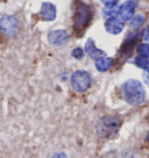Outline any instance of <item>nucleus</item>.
I'll list each match as a JSON object with an SVG mask.
<instances>
[{"label": "nucleus", "mask_w": 149, "mask_h": 158, "mask_svg": "<svg viewBox=\"0 0 149 158\" xmlns=\"http://www.w3.org/2000/svg\"><path fill=\"white\" fill-rule=\"evenodd\" d=\"M122 97L132 106H138L142 104L146 99V91L142 83L136 79H129L121 86Z\"/></svg>", "instance_id": "obj_1"}, {"label": "nucleus", "mask_w": 149, "mask_h": 158, "mask_svg": "<svg viewBox=\"0 0 149 158\" xmlns=\"http://www.w3.org/2000/svg\"><path fill=\"white\" fill-rule=\"evenodd\" d=\"M120 128V120L115 116H104L97 122L96 130L101 138H111L118 133Z\"/></svg>", "instance_id": "obj_2"}, {"label": "nucleus", "mask_w": 149, "mask_h": 158, "mask_svg": "<svg viewBox=\"0 0 149 158\" xmlns=\"http://www.w3.org/2000/svg\"><path fill=\"white\" fill-rule=\"evenodd\" d=\"M91 20V10L85 2L80 0H76L74 15V29L76 31L83 30L89 25Z\"/></svg>", "instance_id": "obj_3"}, {"label": "nucleus", "mask_w": 149, "mask_h": 158, "mask_svg": "<svg viewBox=\"0 0 149 158\" xmlns=\"http://www.w3.org/2000/svg\"><path fill=\"white\" fill-rule=\"evenodd\" d=\"M70 83H71V87L76 92L82 93V92H85L91 86V77H90L89 72L78 70L71 74Z\"/></svg>", "instance_id": "obj_4"}, {"label": "nucleus", "mask_w": 149, "mask_h": 158, "mask_svg": "<svg viewBox=\"0 0 149 158\" xmlns=\"http://www.w3.org/2000/svg\"><path fill=\"white\" fill-rule=\"evenodd\" d=\"M19 20L13 15H5L0 19V31L7 37H13L19 31Z\"/></svg>", "instance_id": "obj_5"}, {"label": "nucleus", "mask_w": 149, "mask_h": 158, "mask_svg": "<svg viewBox=\"0 0 149 158\" xmlns=\"http://www.w3.org/2000/svg\"><path fill=\"white\" fill-rule=\"evenodd\" d=\"M134 13H135V4L133 0H128V1L124 2L119 7V10H118V16L124 22L125 21L132 20V18L134 16Z\"/></svg>", "instance_id": "obj_6"}, {"label": "nucleus", "mask_w": 149, "mask_h": 158, "mask_svg": "<svg viewBox=\"0 0 149 158\" xmlns=\"http://www.w3.org/2000/svg\"><path fill=\"white\" fill-rule=\"evenodd\" d=\"M124 21L120 18H117V16L109 18V19L106 20V22H105V29L107 30L109 34L113 35L120 34L124 30Z\"/></svg>", "instance_id": "obj_7"}, {"label": "nucleus", "mask_w": 149, "mask_h": 158, "mask_svg": "<svg viewBox=\"0 0 149 158\" xmlns=\"http://www.w3.org/2000/svg\"><path fill=\"white\" fill-rule=\"evenodd\" d=\"M48 41L51 45H63L66 43L68 41V34L65 30L58 29V30H53L48 34Z\"/></svg>", "instance_id": "obj_8"}, {"label": "nucleus", "mask_w": 149, "mask_h": 158, "mask_svg": "<svg viewBox=\"0 0 149 158\" xmlns=\"http://www.w3.org/2000/svg\"><path fill=\"white\" fill-rule=\"evenodd\" d=\"M40 15L45 21H53V20H55L56 15H57L56 6L53 5L51 2H43L42 6H41Z\"/></svg>", "instance_id": "obj_9"}, {"label": "nucleus", "mask_w": 149, "mask_h": 158, "mask_svg": "<svg viewBox=\"0 0 149 158\" xmlns=\"http://www.w3.org/2000/svg\"><path fill=\"white\" fill-rule=\"evenodd\" d=\"M84 49H85V52L93 59H98V58H100V57H104L105 56V52L103 50L98 49V48L96 47L95 41L92 39H89L86 41Z\"/></svg>", "instance_id": "obj_10"}, {"label": "nucleus", "mask_w": 149, "mask_h": 158, "mask_svg": "<svg viewBox=\"0 0 149 158\" xmlns=\"http://www.w3.org/2000/svg\"><path fill=\"white\" fill-rule=\"evenodd\" d=\"M113 65V59L109 57H100L96 59V68L100 72H105L107 70L111 69V66Z\"/></svg>", "instance_id": "obj_11"}, {"label": "nucleus", "mask_w": 149, "mask_h": 158, "mask_svg": "<svg viewBox=\"0 0 149 158\" xmlns=\"http://www.w3.org/2000/svg\"><path fill=\"white\" fill-rule=\"evenodd\" d=\"M135 64L139 66L140 69L149 70V60L148 57H143V56H139L135 58Z\"/></svg>", "instance_id": "obj_12"}, {"label": "nucleus", "mask_w": 149, "mask_h": 158, "mask_svg": "<svg viewBox=\"0 0 149 158\" xmlns=\"http://www.w3.org/2000/svg\"><path fill=\"white\" fill-rule=\"evenodd\" d=\"M138 54H139V56L149 57V45L146 44V43L139 44V47H138Z\"/></svg>", "instance_id": "obj_13"}, {"label": "nucleus", "mask_w": 149, "mask_h": 158, "mask_svg": "<svg viewBox=\"0 0 149 158\" xmlns=\"http://www.w3.org/2000/svg\"><path fill=\"white\" fill-rule=\"evenodd\" d=\"M143 22V16H141V15H135V18L132 20V22H130V26H132V28H138L141 26V23Z\"/></svg>", "instance_id": "obj_14"}, {"label": "nucleus", "mask_w": 149, "mask_h": 158, "mask_svg": "<svg viewBox=\"0 0 149 158\" xmlns=\"http://www.w3.org/2000/svg\"><path fill=\"white\" fill-rule=\"evenodd\" d=\"M72 57H74L76 59H82L84 57V51L80 49V48H76L72 50Z\"/></svg>", "instance_id": "obj_15"}, {"label": "nucleus", "mask_w": 149, "mask_h": 158, "mask_svg": "<svg viewBox=\"0 0 149 158\" xmlns=\"http://www.w3.org/2000/svg\"><path fill=\"white\" fill-rule=\"evenodd\" d=\"M103 1V4H104L105 7H107V8H112V7H114L117 5V2L119 1V0H101Z\"/></svg>", "instance_id": "obj_16"}, {"label": "nucleus", "mask_w": 149, "mask_h": 158, "mask_svg": "<svg viewBox=\"0 0 149 158\" xmlns=\"http://www.w3.org/2000/svg\"><path fill=\"white\" fill-rule=\"evenodd\" d=\"M143 40L147 41V42H149V28H147L146 31L143 33Z\"/></svg>", "instance_id": "obj_17"}, {"label": "nucleus", "mask_w": 149, "mask_h": 158, "mask_svg": "<svg viewBox=\"0 0 149 158\" xmlns=\"http://www.w3.org/2000/svg\"><path fill=\"white\" fill-rule=\"evenodd\" d=\"M144 79H146V81L149 84V70H147V73L144 74Z\"/></svg>", "instance_id": "obj_18"}, {"label": "nucleus", "mask_w": 149, "mask_h": 158, "mask_svg": "<svg viewBox=\"0 0 149 158\" xmlns=\"http://www.w3.org/2000/svg\"><path fill=\"white\" fill-rule=\"evenodd\" d=\"M147 141L149 142V134H148V136H147Z\"/></svg>", "instance_id": "obj_19"}]
</instances>
